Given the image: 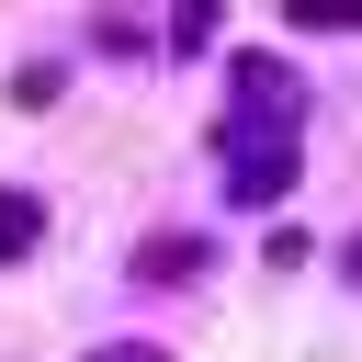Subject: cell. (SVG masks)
I'll return each instance as SVG.
<instances>
[{
	"label": "cell",
	"instance_id": "obj_1",
	"mask_svg": "<svg viewBox=\"0 0 362 362\" xmlns=\"http://www.w3.org/2000/svg\"><path fill=\"white\" fill-rule=\"evenodd\" d=\"M23 249H45V204L0 192V260H23Z\"/></svg>",
	"mask_w": 362,
	"mask_h": 362
},
{
	"label": "cell",
	"instance_id": "obj_3",
	"mask_svg": "<svg viewBox=\"0 0 362 362\" xmlns=\"http://www.w3.org/2000/svg\"><path fill=\"white\" fill-rule=\"evenodd\" d=\"M351 260H362V249H351Z\"/></svg>",
	"mask_w": 362,
	"mask_h": 362
},
{
	"label": "cell",
	"instance_id": "obj_2",
	"mask_svg": "<svg viewBox=\"0 0 362 362\" xmlns=\"http://www.w3.org/2000/svg\"><path fill=\"white\" fill-rule=\"evenodd\" d=\"M90 362H158V351H90Z\"/></svg>",
	"mask_w": 362,
	"mask_h": 362
}]
</instances>
